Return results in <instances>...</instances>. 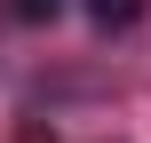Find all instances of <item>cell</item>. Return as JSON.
<instances>
[{
    "label": "cell",
    "mask_w": 151,
    "mask_h": 143,
    "mask_svg": "<svg viewBox=\"0 0 151 143\" xmlns=\"http://www.w3.org/2000/svg\"><path fill=\"white\" fill-rule=\"evenodd\" d=\"M143 8H151V0H88V16H96L104 32H119V24H135Z\"/></svg>",
    "instance_id": "1"
},
{
    "label": "cell",
    "mask_w": 151,
    "mask_h": 143,
    "mask_svg": "<svg viewBox=\"0 0 151 143\" xmlns=\"http://www.w3.org/2000/svg\"><path fill=\"white\" fill-rule=\"evenodd\" d=\"M8 8H16V24H56L64 0H8Z\"/></svg>",
    "instance_id": "2"
}]
</instances>
